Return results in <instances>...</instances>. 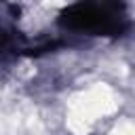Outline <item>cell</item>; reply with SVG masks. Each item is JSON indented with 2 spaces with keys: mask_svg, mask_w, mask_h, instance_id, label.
I'll return each instance as SVG.
<instances>
[{
  "mask_svg": "<svg viewBox=\"0 0 135 135\" xmlns=\"http://www.w3.org/2000/svg\"><path fill=\"white\" fill-rule=\"evenodd\" d=\"M116 108L114 95L108 86H95L72 101L68 124L76 133H84L99 114H108Z\"/></svg>",
  "mask_w": 135,
  "mask_h": 135,
  "instance_id": "obj_1",
  "label": "cell"
},
{
  "mask_svg": "<svg viewBox=\"0 0 135 135\" xmlns=\"http://www.w3.org/2000/svg\"><path fill=\"white\" fill-rule=\"evenodd\" d=\"M112 135H133V127H131V122H120V124L112 131Z\"/></svg>",
  "mask_w": 135,
  "mask_h": 135,
  "instance_id": "obj_2",
  "label": "cell"
}]
</instances>
